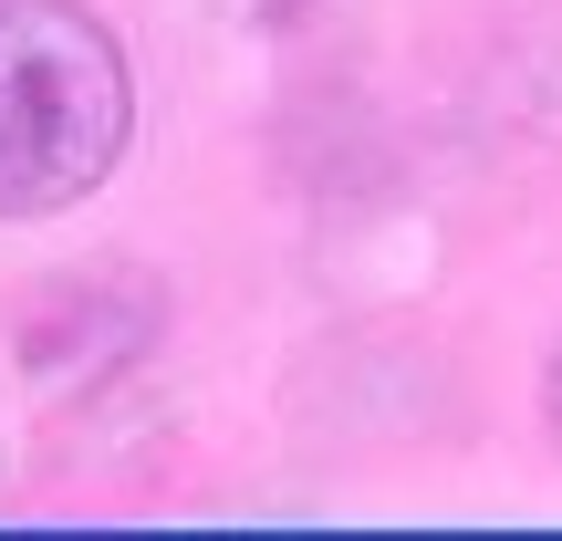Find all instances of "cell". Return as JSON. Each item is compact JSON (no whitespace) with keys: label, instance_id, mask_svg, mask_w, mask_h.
I'll use <instances>...</instances> for the list:
<instances>
[{"label":"cell","instance_id":"6da1fadb","mask_svg":"<svg viewBox=\"0 0 562 541\" xmlns=\"http://www.w3.org/2000/svg\"><path fill=\"white\" fill-rule=\"evenodd\" d=\"M136 136L125 53L83 0H0V219L94 199Z\"/></svg>","mask_w":562,"mask_h":541},{"label":"cell","instance_id":"7a4b0ae2","mask_svg":"<svg viewBox=\"0 0 562 541\" xmlns=\"http://www.w3.org/2000/svg\"><path fill=\"white\" fill-rule=\"evenodd\" d=\"M552 427H562V354H552Z\"/></svg>","mask_w":562,"mask_h":541}]
</instances>
